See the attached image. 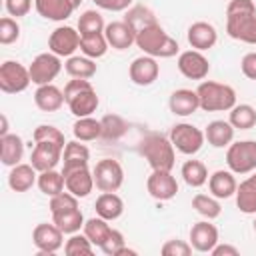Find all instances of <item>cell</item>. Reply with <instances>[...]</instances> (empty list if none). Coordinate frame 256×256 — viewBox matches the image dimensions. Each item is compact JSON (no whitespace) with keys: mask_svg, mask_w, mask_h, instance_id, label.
Segmentation results:
<instances>
[{"mask_svg":"<svg viewBox=\"0 0 256 256\" xmlns=\"http://www.w3.org/2000/svg\"><path fill=\"white\" fill-rule=\"evenodd\" d=\"M226 32L230 38L256 44V6L254 0H230L226 6Z\"/></svg>","mask_w":256,"mask_h":256,"instance_id":"cell-1","label":"cell"},{"mask_svg":"<svg viewBox=\"0 0 256 256\" xmlns=\"http://www.w3.org/2000/svg\"><path fill=\"white\" fill-rule=\"evenodd\" d=\"M64 98H66V104H68L70 112L76 118L92 116V112H96V108L100 104L94 86L86 78H72L64 86Z\"/></svg>","mask_w":256,"mask_h":256,"instance_id":"cell-2","label":"cell"},{"mask_svg":"<svg viewBox=\"0 0 256 256\" xmlns=\"http://www.w3.org/2000/svg\"><path fill=\"white\" fill-rule=\"evenodd\" d=\"M136 46L154 58H172L178 54V42L164 32V28L156 22L148 28H142L136 34Z\"/></svg>","mask_w":256,"mask_h":256,"instance_id":"cell-3","label":"cell"},{"mask_svg":"<svg viewBox=\"0 0 256 256\" xmlns=\"http://www.w3.org/2000/svg\"><path fill=\"white\" fill-rule=\"evenodd\" d=\"M140 154L148 160L152 170H168L172 172L174 162H176V154H174V144L170 142V138L162 136V134H148L142 144H140Z\"/></svg>","mask_w":256,"mask_h":256,"instance_id":"cell-4","label":"cell"},{"mask_svg":"<svg viewBox=\"0 0 256 256\" xmlns=\"http://www.w3.org/2000/svg\"><path fill=\"white\" fill-rule=\"evenodd\" d=\"M200 108L206 112H222V110H232L236 106V92L228 84L220 82H200L196 88Z\"/></svg>","mask_w":256,"mask_h":256,"instance_id":"cell-5","label":"cell"},{"mask_svg":"<svg viewBox=\"0 0 256 256\" xmlns=\"http://www.w3.org/2000/svg\"><path fill=\"white\" fill-rule=\"evenodd\" d=\"M226 164L234 174H250L256 170V140L232 142L226 150Z\"/></svg>","mask_w":256,"mask_h":256,"instance_id":"cell-6","label":"cell"},{"mask_svg":"<svg viewBox=\"0 0 256 256\" xmlns=\"http://www.w3.org/2000/svg\"><path fill=\"white\" fill-rule=\"evenodd\" d=\"M204 132L188 122H182V124H176L172 126L170 130V142L174 144V148L186 156H192L196 152H200V148L204 146Z\"/></svg>","mask_w":256,"mask_h":256,"instance_id":"cell-7","label":"cell"},{"mask_svg":"<svg viewBox=\"0 0 256 256\" xmlns=\"http://www.w3.org/2000/svg\"><path fill=\"white\" fill-rule=\"evenodd\" d=\"M92 174H94V184L100 192H118L124 182V170L120 162L112 158L98 160Z\"/></svg>","mask_w":256,"mask_h":256,"instance_id":"cell-8","label":"cell"},{"mask_svg":"<svg viewBox=\"0 0 256 256\" xmlns=\"http://www.w3.org/2000/svg\"><path fill=\"white\" fill-rule=\"evenodd\" d=\"M30 70L16 60H6L0 66V90L6 94L24 92L30 86Z\"/></svg>","mask_w":256,"mask_h":256,"instance_id":"cell-9","label":"cell"},{"mask_svg":"<svg viewBox=\"0 0 256 256\" xmlns=\"http://www.w3.org/2000/svg\"><path fill=\"white\" fill-rule=\"evenodd\" d=\"M28 70H30V78L36 86L52 84V80L62 70V62H60V56H56L54 52H42L32 60Z\"/></svg>","mask_w":256,"mask_h":256,"instance_id":"cell-10","label":"cell"},{"mask_svg":"<svg viewBox=\"0 0 256 256\" xmlns=\"http://www.w3.org/2000/svg\"><path fill=\"white\" fill-rule=\"evenodd\" d=\"M32 242H34V246L38 248L40 254H54V252H58V250L62 248V244H64V232H62L54 222H52V224L42 222V224H38V226L34 228V232H32Z\"/></svg>","mask_w":256,"mask_h":256,"instance_id":"cell-11","label":"cell"},{"mask_svg":"<svg viewBox=\"0 0 256 256\" xmlns=\"http://www.w3.org/2000/svg\"><path fill=\"white\" fill-rule=\"evenodd\" d=\"M146 190L152 198L166 202L178 194V182L168 170H152V174L146 180Z\"/></svg>","mask_w":256,"mask_h":256,"instance_id":"cell-12","label":"cell"},{"mask_svg":"<svg viewBox=\"0 0 256 256\" xmlns=\"http://www.w3.org/2000/svg\"><path fill=\"white\" fill-rule=\"evenodd\" d=\"M48 48L56 56H72L80 48V32L72 26H58L48 38Z\"/></svg>","mask_w":256,"mask_h":256,"instance_id":"cell-13","label":"cell"},{"mask_svg":"<svg viewBox=\"0 0 256 256\" xmlns=\"http://www.w3.org/2000/svg\"><path fill=\"white\" fill-rule=\"evenodd\" d=\"M178 70L190 80H204L210 72V62L200 50H186L178 56Z\"/></svg>","mask_w":256,"mask_h":256,"instance_id":"cell-14","label":"cell"},{"mask_svg":"<svg viewBox=\"0 0 256 256\" xmlns=\"http://www.w3.org/2000/svg\"><path fill=\"white\" fill-rule=\"evenodd\" d=\"M160 74V66L156 62L154 56H138L132 60L130 68H128V76L136 86H150Z\"/></svg>","mask_w":256,"mask_h":256,"instance_id":"cell-15","label":"cell"},{"mask_svg":"<svg viewBox=\"0 0 256 256\" xmlns=\"http://www.w3.org/2000/svg\"><path fill=\"white\" fill-rule=\"evenodd\" d=\"M62 152H64V148H60L54 142H36V146L32 150V156H30V164L38 172L52 170V168L58 166V162L62 158Z\"/></svg>","mask_w":256,"mask_h":256,"instance_id":"cell-16","label":"cell"},{"mask_svg":"<svg viewBox=\"0 0 256 256\" xmlns=\"http://www.w3.org/2000/svg\"><path fill=\"white\" fill-rule=\"evenodd\" d=\"M190 244L196 252H212V248L218 244V228L210 224V220L196 222L190 228Z\"/></svg>","mask_w":256,"mask_h":256,"instance_id":"cell-17","label":"cell"},{"mask_svg":"<svg viewBox=\"0 0 256 256\" xmlns=\"http://www.w3.org/2000/svg\"><path fill=\"white\" fill-rule=\"evenodd\" d=\"M62 174H64V180H66V190L72 192L78 198H86L92 192V188L96 186L94 184V174L88 170V166H80V168L62 172Z\"/></svg>","mask_w":256,"mask_h":256,"instance_id":"cell-18","label":"cell"},{"mask_svg":"<svg viewBox=\"0 0 256 256\" xmlns=\"http://www.w3.org/2000/svg\"><path fill=\"white\" fill-rule=\"evenodd\" d=\"M186 38H188V44L194 48V50H210L216 40H218V32L216 28L210 24V22H194L190 24L188 32H186Z\"/></svg>","mask_w":256,"mask_h":256,"instance_id":"cell-19","label":"cell"},{"mask_svg":"<svg viewBox=\"0 0 256 256\" xmlns=\"http://www.w3.org/2000/svg\"><path fill=\"white\" fill-rule=\"evenodd\" d=\"M104 36H106L108 44H110L114 50H126V48H130L132 44H136V32H134L132 26L126 24L124 20L106 24Z\"/></svg>","mask_w":256,"mask_h":256,"instance_id":"cell-20","label":"cell"},{"mask_svg":"<svg viewBox=\"0 0 256 256\" xmlns=\"http://www.w3.org/2000/svg\"><path fill=\"white\" fill-rule=\"evenodd\" d=\"M34 8L42 18L62 22L72 16L76 4L72 0H34Z\"/></svg>","mask_w":256,"mask_h":256,"instance_id":"cell-21","label":"cell"},{"mask_svg":"<svg viewBox=\"0 0 256 256\" xmlns=\"http://www.w3.org/2000/svg\"><path fill=\"white\" fill-rule=\"evenodd\" d=\"M168 106H170V112L176 116H190L200 108V100H198L196 90L180 88V90H174L170 94Z\"/></svg>","mask_w":256,"mask_h":256,"instance_id":"cell-22","label":"cell"},{"mask_svg":"<svg viewBox=\"0 0 256 256\" xmlns=\"http://www.w3.org/2000/svg\"><path fill=\"white\" fill-rule=\"evenodd\" d=\"M208 188L212 196H216L218 200H226L236 194L238 182L232 170H216L214 174L208 176Z\"/></svg>","mask_w":256,"mask_h":256,"instance_id":"cell-23","label":"cell"},{"mask_svg":"<svg viewBox=\"0 0 256 256\" xmlns=\"http://www.w3.org/2000/svg\"><path fill=\"white\" fill-rule=\"evenodd\" d=\"M34 102L42 112H56L64 106V92L54 84H42L34 92Z\"/></svg>","mask_w":256,"mask_h":256,"instance_id":"cell-24","label":"cell"},{"mask_svg":"<svg viewBox=\"0 0 256 256\" xmlns=\"http://www.w3.org/2000/svg\"><path fill=\"white\" fill-rule=\"evenodd\" d=\"M38 170L32 164H16L12 166L10 174H8V186L14 192H28L36 182H38Z\"/></svg>","mask_w":256,"mask_h":256,"instance_id":"cell-25","label":"cell"},{"mask_svg":"<svg viewBox=\"0 0 256 256\" xmlns=\"http://www.w3.org/2000/svg\"><path fill=\"white\" fill-rule=\"evenodd\" d=\"M234 126L226 120H212L206 130H204V136L208 140L210 146L214 148H224V146H230L232 140H234Z\"/></svg>","mask_w":256,"mask_h":256,"instance_id":"cell-26","label":"cell"},{"mask_svg":"<svg viewBox=\"0 0 256 256\" xmlns=\"http://www.w3.org/2000/svg\"><path fill=\"white\" fill-rule=\"evenodd\" d=\"M24 156V142L18 134H4L0 136V160L4 166H16L20 164Z\"/></svg>","mask_w":256,"mask_h":256,"instance_id":"cell-27","label":"cell"},{"mask_svg":"<svg viewBox=\"0 0 256 256\" xmlns=\"http://www.w3.org/2000/svg\"><path fill=\"white\" fill-rule=\"evenodd\" d=\"M96 214L106 218L108 222L112 220H118L124 212V200L116 194V192H102L98 198H96Z\"/></svg>","mask_w":256,"mask_h":256,"instance_id":"cell-28","label":"cell"},{"mask_svg":"<svg viewBox=\"0 0 256 256\" xmlns=\"http://www.w3.org/2000/svg\"><path fill=\"white\" fill-rule=\"evenodd\" d=\"M236 206L244 214H256V172L238 184Z\"/></svg>","mask_w":256,"mask_h":256,"instance_id":"cell-29","label":"cell"},{"mask_svg":"<svg viewBox=\"0 0 256 256\" xmlns=\"http://www.w3.org/2000/svg\"><path fill=\"white\" fill-rule=\"evenodd\" d=\"M88 160H90V150L84 144H80V140L66 142L62 172H68V170H74V168H80V166H88Z\"/></svg>","mask_w":256,"mask_h":256,"instance_id":"cell-30","label":"cell"},{"mask_svg":"<svg viewBox=\"0 0 256 256\" xmlns=\"http://www.w3.org/2000/svg\"><path fill=\"white\" fill-rule=\"evenodd\" d=\"M108 40L104 36V32H94V34H84L80 36V50L84 52V56L96 60V58H102L108 50Z\"/></svg>","mask_w":256,"mask_h":256,"instance_id":"cell-31","label":"cell"},{"mask_svg":"<svg viewBox=\"0 0 256 256\" xmlns=\"http://www.w3.org/2000/svg\"><path fill=\"white\" fill-rule=\"evenodd\" d=\"M36 184H38L40 192L46 194V196H50V198L56 196V194H60V192H64V188H66L64 174H62V172H56V168L40 172Z\"/></svg>","mask_w":256,"mask_h":256,"instance_id":"cell-32","label":"cell"},{"mask_svg":"<svg viewBox=\"0 0 256 256\" xmlns=\"http://www.w3.org/2000/svg\"><path fill=\"white\" fill-rule=\"evenodd\" d=\"M64 70L72 78H86V80H90L96 74V64L88 56H68V60L64 62Z\"/></svg>","mask_w":256,"mask_h":256,"instance_id":"cell-33","label":"cell"},{"mask_svg":"<svg viewBox=\"0 0 256 256\" xmlns=\"http://www.w3.org/2000/svg\"><path fill=\"white\" fill-rule=\"evenodd\" d=\"M72 134L76 140L80 142H90V140H96L100 138L102 134V126H100V120L92 118V116H84V118H78L72 126Z\"/></svg>","mask_w":256,"mask_h":256,"instance_id":"cell-34","label":"cell"},{"mask_svg":"<svg viewBox=\"0 0 256 256\" xmlns=\"http://www.w3.org/2000/svg\"><path fill=\"white\" fill-rule=\"evenodd\" d=\"M184 182L192 188H200L208 182V170L204 166V162L200 160H186L182 164V170H180Z\"/></svg>","mask_w":256,"mask_h":256,"instance_id":"cell-35","label":"cell"},{"mask_svg":"<svg viewBox=\"0 0 256 256\" xmlns=\"http://www.w3.org/2000/svg\"><path fill=\"white\" fill-rule=\"evenodd\" d=\"M84 234L88 236V240L94 244V246H102V242L108 238V234H110V224H108V220L106 218H102V216H92V218H88L86 222H84Z\"/></svg>","mask_w":256,"mask_h":256,"instance_id":"cell-36","label":"cell"},{"mask_svg":"<svg viewBox=\"0 0 256 256\" xmlns=\"http://www.w3.org/2000/svg\"><path fill=\"white\" fill-rule=\"evenodd\" d=\"M52 222L64 232V234H76L80 228H84V214L80 208L62 212V214H52Z\"/></svg>","mask_w":256,"mask_h":256,"instance_id":"cell-37","label":"cell"},{"mask_svg":"<svg viewBox=\"0 0 256 256\" xmlns=\"http://www.w3.org/2000/svg\"><path fill=\"white\" fill-rule=\"evenodd\" d=\"M124 22L132 26V30L138 34L142 28H148L152 24H156V16L150 8L146 6H130L126 16H124Z\"/></svg>","mask_w":256,"mask_h":256,"instance_id":"cell-38","label":"cell"},{"mask_svg":"<svg viewBox=\"0 0 256 256\" xmlns=\"http://www.w3.org/2000/svg\"><path fill=\"white\" fill-rule=\"evenodd\" d=\"M100 126H102L100 138H104V140H118L128 130L126 120L122 116H118V114H106V116H102L100 118Z\"/></svg>","mask_w":256,"mask_h":256,"instance_id":"cell-39","label":"cell"},{"mask_svg":"<svg viewBox=\"0 0 256 256\" xmlns=\"http://www.w3.org/2000/svg\"><path fill=\"white\" fill-rule=\"evenodd\" d=\"M228 122L234 128H238V130H250V128H254V124H256V110H254V106H250V104H236L230 110Z\"/></svg>","mask_w":256,"mask_h":256,"instance_id":"cell-40","label":"cell"},{"mask_svg":"<svg viewBox=\"0 0 256 256\" xmlns=\"http://www.w3.org/2000/svg\"><path fill=\"white\" fill-rule=\"evenodd\" d=\"M192 208H194L200 216H204L206 220H214V218H218L220 212H222V206H220L218 198H216V196H208V194H196V196L192 198Z\"/></svg>","mask_w":256,"mask_h":256,"instance_id":"cell-41","label":"cell"},{"mask_svg":"<svg viewBox=\"0 0 256 256\" xmlns=\"http://www.w3.org/2000/svg\"><path fill=\"white\" fill-rule=\"evenodd\" d=\"M64 254L66 256H80V254H94V244L88 240L86 234H70V238L64 244Z\"/></svg>","mask_w":256,"mask_h":256,"instance_id":"cell-42","label":"cell"},{"mask_svg":"<svg viewBox=\"0 0 256 256\" xmlns=\"http://www.w3.org/2000/svg\"><path fill=\"white\" fill-rule=\"evenodd\" d=\"M106 24H104V18L100 12L96 10H86L80 18H78V32L80 36L84 34H94V32H104Z\"/></svg>","mask_w":256,"mask_h":256,"instance_id":"cell-43","label":"cell"},{"mask_svg":"<svg viewBox=\"0 0 256 256\" xmlns=\"http://www.w3.org/2000/svg\"><path fill=\"white\" fill-rule=\"evenodd\" d=\"M32 136H34V142H54V144H58L60 148L66 146L64 134H62L56 126H52V124H40V126L34 130Z\"/></svg>","mask_w":256,"mask_h":256,"instance_id":"cell-44","label":"cell"},{"mask_svg":"<svg viewBox=\"0 0 256 256\" xmlns=\"http://www.w3.org/2000/svg\"><path fill=\"white\" fill-rule=\"evenodd\" d=\"M74 208H78V196H74L68 190L50 198V212L52 214H62V212H68Z\"/></svg>","mask_w":256,"mask_h":256,"instance_id":"cell-45","label":"cell"},{"mask_svg":"<svg viewBox=\"0 0 256 256\" xmlns=\"http://www.w3.org/2000/svg\"><path fill=\"white\" fill-rule=\"evenodd\" d=\"M20 38V26L12 16H4L0 20V44H12Z\"/></svg>","mask_w":256,"mask_h":256,"instance_id":"cell-46","label":"cell"},{"mask_svg":"<svg viewBox=\"0 0 256 256\" xmlns=\"http://www.w3.org/2000/svg\"><path fill=\"white\" fill-rule=\"evenodd\" d=\"M122 248H124V236H122L120 230H114V228H112L110 234H108V238L102 242L100 250H102L106 256H118Z\"/></svg>","mask_w":256,"mask_h":256,"instance_id":"cell-47","label":"cell"},{"mask_svg":"<svg viewBox=\"0 0 256 256\" xmlns=\"http://www.w3.org/2000/svg\"><path fill=\"white\" fill-rule=\"evenodd\" d=\"M164 256H190L192 254V244L184 240H166L160 248Z\"/></svg>","mask_w":256,"mask_h":256,"instance_id":"cell-48","label":"cell"},{"mask_svg":"<svg viewBox=\"0 0 256 256\" xmlns=\"http://www.w3.org/2000/svg\"><path fill=\"white\" fill-rule=\"evenodd\" d=\"M4 6H6V12L14 18H22L30 12L32 8V0H4Z\"/></svg>","mask_w":256,"mask_h":256,"instance_id":"cell-49","label":"cell"},{"mask_svg":"<svg viewBox=\"0 0 256 256\" xmlns=\"http://www.w3.org/2000/svg\"><path fill=\"white\" fill-rule=\"evenodd\" d=\"M134 0H94V4L102 10H110V12H122L128 10L132 6Z\"/></svg>","mask_w":256,"mask_h":256,"instance_id":"cell-50","label":"cell"},{"mask_svg":"<svg viewBox=\"0 0 256 256\" xmlns=\"http://www.w3.org/2000/svg\"><path fill=\"white\" fill-rule=\"evenodd\" d=\"M240 68H242V74L250 80H256V52H248L244 54L242 62H240Z\"/></svg>","mask_w":256,"mask_h":256,"instance_id":"cell-51","label":"cell"},{"mask_svg":"<svg viewBox=\"0 0 256 256\" xmlns=\"http://www.w3.org/2000/svg\"><path fill=\"white\" fill-rule=\"evenodd\" d=\"M210 254L212 256H238L240 250L236 246H230V244H216Z\"/></svg>","mask_w":256,"mask_h":256,"instance_id":"cell-52","label":"cell"},{"mask_svg":"<svg viewBox=\"0 0 256 256\" xmlns=\"http://www.w3.org/2000/svg\"><path fill=\"white\" fill-rule=\"evenodd\" d=\"M4 134H8V120H6V116L2 114V128H0V136H4Z\"/></svg>","mask_w":256,"mask_h":256,"instance_id":"cell-53","label":"cell"},{"mask_svg":"<svg viewBox=\"0 0 256 256\" xmlns=\"http://www.w3.org/2000/svg\"><path fill=\"white\" fill-rule=\"evenodd\" d=\"M72 2H74V4H76V8H78V6H80V4H82V0H72Z\"/></svg>","mask_w":256,"mask_h":256,"instance_id":"cell-54","label":"cell"},{"mask_svg":"<svg viewBox=\"0 0 256 256\" xmlns=\"http://www.w3.org/2000/svg\"><path fill=\"white\" fill-rule=\"evenodd\" d=\"M254 230H256V218H254Z\"/></svg>","mask_w":256,"mask_h":256,"instance_id":"cell-55","label":"cell"}]
</instances>
